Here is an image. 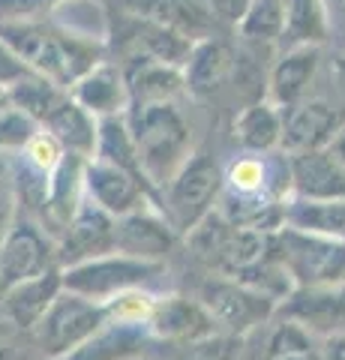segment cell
Here are the masks:
<instances>
[{"instance_id":"obj_1","label":"cell","mask_w":345,"mask_h":360,"mask_svg":"<svg viewBox=\"0 0 345 360\" xmlns=\"http://www.w3.org/2000/svg\"><path fill=\"white\" fill-rule=\"evenodd\" d=\"M0 42L18 54V60L30 72L48 78L58 87L70 90L84 72H91L99 60V45L93 39L72 37L66 30H54L39 21L0 25Z\"/></svg>"},{"instance_id":"obj_2","label":"cell","mask_w":345,"mask_h":360,"mask_svg":"<svg viewBox=\"0 0 345 360\" xmlns=\"http://www.w3.org/2000/svg\"><path fill=\"white\" fill-rule=\"evenodd\" d=\"M124 120L148 180L153 186H165L189 156V123L174 103L129 105Z\"/></svg>"},{"instance_id":"obj_3","label":"cell","mask_w":345,"mask_h":360,"mask_svg":"<svg viewBox=\"0 0 345 360\" xmlns=\"http://www.w3.org/2000/svg\"><path fill=\"white\" fill-rule=\"evenodd\" d=\"M186 243L198 262L207 264L216 276H237L243 270L261 264L271 255V234L255 229H237L222 219L216 210L186 231Z\"/></svg>"},{"instance_id":"obj_4","label":"cell","mask_w":345,"mask_h":360,"mask_svg":"<svg viewBox=\"0 0 345 360\" xmlns=\"http://www.w3.org/2000/svg\"><path fill=\"white\" fill-rule=\"evenodd\" d=\"M271 258L288 274L294 288H325L345 279V243L288 225L271 234Z\"/></svg>"},{"instance_id":"obj_5","label":"cell","mask_w":345,"mask_h":360,"mask_svg":"<svg viewBox=\"0 0 345 360\" xmlns=\"http://www.w3.org/2000/svg\"><path fill=\"white\" fill-rule=\"evenodd\" d=\"M226 172L214 153H189L174 177L165 184V205L162 213L177 234H186L195 222H202L216 207Z\"/></svg>"},{"instance_id":"obj_6","label":"cell","mask_w":345,"mask_h":360,"mask_svg":"<svg viewBox=\"0 0 345 360\" xmlns=\"http://www.w3.org/2000/svg\"><path fill=\"white\" fill-rule=\"evenodd\" d=\"M108 321H111L108 303H96L82 295H72V291H60L48 307V312L33 328V340H37L42 357L58 360L84 345Z\"/></svg>"},{"instance_id":"obj_7","label":"cell","mask_w":345,"mask_h":360,"mask_svg":"<svg viewBox=\"0 0 345 360\" xmlns=\"http://www.w3.org/2000/svg\"><path fill=\"white\" fill-rule=\"evenodd\" d=\"M60 270H63V291H72V295H82L96 303H108L117 295H124V291L141 288L144 283L157 279L165 270V264L138 262V258L120 252H108Z\"/></svg>"},{"instance_id":"obj_8","label":"cell","mask_w":345,"mask_h":360,"mask_svg":"<svg viewBox=\"0 0 345 360\" xmlns=\"http://www.w3.org/2000/svg\"><path fill=\"white\" fill-rule=\"evenodd\" d=\"M198 303L214 319L219 333L247 336L252 328H259L267 319L276 315V303L259 295L247 285L235 283L228 276H210L198 285Z\"/></svg>"},{"instance_id":"obj_9","label":"cell","mask_w":345,"mask_h":360,"mask_svg":"<svg viewBox=\"0 0 345 360\" xmlns=\"http://www.w3.org/2000/svg\"><path fill=\"white\" fill-rule=\"evenodd\" d=\"M51 267H60L58 246L30 219H13L6 238L0 240V291L46 274Z\"/></svg>"},{"instance_id":"obj_10","label":"cell","mask_w":345,"mask_h":360,"mask_svg":"<svg viewBox=\"0 0 345 360\" xmlns=\"http://www.w3.org/2000/svg\"><path fill=\"white\" fill-rule=\"evenodd\" d=\"M108 252H115V217H108L91 198H82L70 222L63 225L58 243V264L72 267Z\"/></svg>"},{"instance_id":"obj_11","label":"cell","mask_w":345,"mask_h":360,"mask_svg":"<svg viewBox=\"0 0 345 360\" xmlns=\"http://www.w3.org/2000/svg\"><path fill=\"white\" fill-rule=\"evenodd\" d=\"M177 231L160 207H138L115 219V252L138 258V262L165 264V255L174 250Z\"/></svg>"},{"instance_id":"obj_12","label":"cell","mask_w":345,"mask_h":360,"mask_svg":"<svg viewBox=\"0 0 345 360\" xmlns=\"http://www.w3.org/2000/svg\"><path fill=\"white\" fill-rule=\"evenodd\" d=\"M345 115H339L337 105L325 99H304L282 111V139L280 148L285 153H306V150H325L337 139Z\"/></svg>"},{"instance_id":"obj_13","label":"cell","mask_w":345,"mask_h":360,"mask_svg":"<svg viewBox=\"0 0 345 360\" xmlns=\"http://www.w3.org/2000/svg\"><path fill=\"white\" fill-rule=\"evenodd\" d=\"M84 193L96 207H103L115 219L144 207L153 198V193L138 177H132L124 168L99 160V156H91L84 165Z\"/></svg>"},{"instance_id":"obj_14","label":"cell","mask_w":345,"mask_h":360,"mask_svg":"<svg viewBox=\"0 0 345 360\" xmlns=\"http://www.w3.org/2000/svg\"><path fill=\"white\" fill-rule=\"evenodd\" d=\"M276 315L294 321L309 333L342 336L345 333V279L325 288H294L280 307Z\"/></svg>"},{"instance_id":"obj_15","label":"cell","mask_w":345,"mask_h":360,"mask_svg":"<svg viewBox=\"0 0 345 360\" xmlns=\"http://www.w3.org/2000/svg\"><path fill=\"white\" fill-rule=\"evenodd\" d=\"M285 162H288L292 198H304V201L345 198V165L333 156L330 148L306 150V153H285Z\"/></svg>"},{"instance_id":"obj_16","label":"cell","mask_w":345,"mask_h":360,"mask_svg":"<svg viewBox=\"0 0 345 360\" xmlns=\"http://www.w3.org/2000/svg\"><path fill=\"white\" fill-rule=\"evenodd\" d=\"M150 340H160V342H171V345H189V342H198L204 336H214L219 333L214 319L204 312V307L198 300H189V297H157L153 309L144 321Z\"/></svg>"},{"instance_id":"obj_17","label":"cell","mask_w":345,"mask_h":360,"mask_svg":"<svg viewBox=\"0 0 345 360\" xmlns=\"http://www.w3.org/2000/svg\"><path fill=\"white\" fill-rule=\"evenodd\" d=\"M318 66H321L318 45L313 42L292 45L271 70V78H267V103L276 105L280 111L304 103L318 75Z\"/></svg>"},{"instance_id":"obj_18","label":"cell","mask_w":345,"mask_h":360,"mask_svg":"<svg viewBox=\"0 0 345 360\" xmlns=\"http://www.w3.org/2000/svg\"><path fill=\"white\" fill-rule=\"evenodd\" d=\"M60 291H63V270L51 267L46 274L0 291V315H4L13 328L33 333V328H37L39 319L48 312V307Z\"/></svg>"},{"instance_id":"obj_19","label":"cell","mask_w":345,"mask_h":360,"mask_svg":"<svg viewBox=\"0 0 345 360\" xmlns=\"http://www.w3.org/2000/svg\"><path fill=\"white\" fill-rule=\"evenodd\" d=\"M129 6L138 18L169 27L193 42L214 39L219 27L207 0H129Z\"/></svg>"},{"instance_id":"obj_20","label":"cell","mask_w":345,"mask_h":360,"mask_svg":"<svg viewBox=\"0 0 345 360\" xmlns=\"http://www.w3.org/2000/svg\"><path fill=\"white\" fill-rule=\"evenodd\" d=\"M70 96L96 120L103 117H124L129 108V90L124 70L115 63H96L70 87Z\"/></svg>"},{"instance_id":"obj_21","label":"cell","mask_w":345,"mask_h":360,"mask_svg":"<svg viewBox=\"0 0 345 360\" xmlns=\"http://www.w3.org/2000/svg\"><path fill=\"white\" fill-rule=\"evenodd\" d=\"M96 117L91 111H84L72 96H66L63 103L42 120L39 129H46L54 141L63 148V153H75L91 160L96 153Z\"/></svg>"},{"instance_id":"obj_22","label":"cell","mask_w":345,"mask_h":360,"mask_svg":"<svg viewBox=\"0 0 345 360\" xmlns=\"http://www.w3.org/2000/svg\"><path fill=\"white\" fill-rule=\"evenodd\" d=\"M235 70V54L222 39H202L193 45L183 63V87L195 96H207Z\"/></svg>"},{"instance_id":"obj_23","label":"cell","mask_w":345,"mask_h":360,"mask_svg":"<svg viewBox=\"0 0 345 360\" xmlns=\"http://www.w3.org/2000/svg\"><path fill=\"white\" fill-rule=\"evenodd\" d=\"M129 105H150V103H171L183 87V72L177 66H165L157 60L136 58V63L124 72Z\"/></svg>"},{"instance_id":"obj_24","label":"cell","mask_w":345,"mask_h":360,"mask_svg":"<svg viewBox=\"0 0 345 360\" xmlns=\"http://www.w3.org/2000/svg\"><path fill=\"white\" fill-rule=\"evenodd\" d=\"M231 132L247 153H271L273 148H280L282 139V111L267 99H255L237 111Z\"/></svg>"},{"instance_id":"obj_25","label":"cell","mask_w":345,"mask_h":360,"mask_svg":"<svg viewBox=\"0 0 345 360\" xmlns=\"http://www.w3.org/2000/svg\"><path fill=\"white\" fill-rule=\"evenodd\" d=\"M150 342V333L144 324H126V321H108L103 330L93 333L84 345L58 360H126L138 354Z\"/></svg>"},{"instance_id":"obj_26","label":"cell","mask_w":345,"mask_h":360,"mask_svg":"<svg viewBox=\"0 0 345 360\" xmlns=\"http://www.w3.org/2000/svg\"><path fill=\"white\" fill-rule=\"evenodd\" d=\"M282 225L345 243V198H337V201L288 198L282 210Z\"/></svg>"},{"instance_id":"obj_27","label":"cell","mask_w":345,"mask_h":360,"mask_svg":"<svg viewBox=\"0 0 345 360\" xmlns=\"http://www.w3.org/2000/svg\"><path fill=\"white\" fill-rule=\"evenodd\" d=\"M129 39L136 45V58H144V60H157V63H165V66H177L183 70V63L193 51V39L181 37L169 27H160L153 21H144V18H136L129 27Z\"/></svg>"},{"instance_id":"obj_28","label":"cell","mask_w":345,"mask_h":360,"mask_svg":"<svg viewBox=\"0 0 345 360\" xmlns=\"http://www.w3.org/2000/svg\"><path fill=\"white\" fill-rule=\"evenodd\" d=\"M6 94H9V105L21 108L27 117H33L42 127V120H46L51 111L70 96V90H63L54 82H48V78L30 72L25 78H18L13 87H6Z\"/></svg>"},{"instance_id":"obj_29","label":"cell","mask_w":345,"mask_h":360,"mask_svg":"<svg viewBox=\"0 0 345 360\" xmlns=\"http://www.w3.org/2000/svg\"><path fill=\"white\" fill-rule=\"evenodd\" d=\"M240 37L252 42H273L288 30V4L285 0H252L247 15L240 18Z\"/></svg>"},{"instance_id":"obj_30","label":"cell","mask_w":345,"mask_h":360,"mask_svg":"<svg viewBox=\"0 0 345 360\" xmlns=\"http://www.w3.org/2000/svg\"><path fill=\"white\" fill-rule=\"evenodd\" d=\"M264 360H325V352L315 345L313 333L294 321H282L271 333Z\"/></svg>"},{"instance_id":"obj_31","label":"cell","mask_w":345,"mask_h":360,"mask_svg":"<svg viewBox=\"0 0 345 360\" xmlns=\"http://www.w3.org/2000/svg\"><path fill=\"white\" fill-rule=\"evenodd\" d=\"M174 360H243V336L214 333L198 342L177 345Z\"/></svg>"},{"instance_id":"obj_32","label":"cell","mask_w":345,"mask_h":360,"mask_svg":"<svg viewBox=\"0 0 345 360\" xmlns=\"http://www.w3.org/2000/svg\"><path fill=\"white\" fill-rule=\"evenodd\" d=\"M37 132L39 123L27 117L21 108L9 105L6 111H0V156H18Z\"/></svg>"},{"instance_id":"obj_33","label":"cell","mask_w":345,"mask_h":360,"mask_svg":"<svg viewBox=\"0 0 345 360\" xmlns=\"http://www.w3.org/2000/svg\"><path fill=\"white\" fill-rule=\"evenodd\" d=\"M60 156H63V148L51 139L46 129H39V132L27 141V148L18 153V160H25L27 165H33V168H37V172H42V174H51L54 165L60 162Z\"/></svg>"},{"instance_id":"obj_34","label":"cell","mask_w":345,"mask_h":360,"mask_svg":"<svg viewBox=\"0 0 345 360\" xmlns=\"http://www.w3.org/2000/svg\"><path fill=\"white\" fill-rule=\"evenodd\" d=\"M0 360H42V352L37 340H33V333L18 330L6 321L0 328Z\"/></svg>"},{"instance_id":"obj_35","label":"cell","mask_w":345,"mask_h":360,"mask_svg":"<svg viewBox=\"0 0 345 360\" xmlns=\"http://www.w3.org/2000/svg\"><path fill=\"white\" fill-rule=\"evenodd\" d=\"M25 75H30V70L18 60L15 51H9L6 45L0 42V87H13L18 78H25Z\"/></svg>"},{"instance_id":"obj_36","label":"cell","mask_w":345,"mask_h":360,"mask_svg":"<svg viewBox=\"0 0 345 360\" xmlns=\"http://www.w3.org/2000/svg\"><path fill=\"white\" fill-rule=\"evenodd\" d=\"M252 0H207L210 13L216 15V21H228V25H240V18L247 15Z\"/></svg>"},{"instance_id":"obj_37","label":"cell","mask_w":345,"mask_h":360,"mask_svg":"<svg viewBox=\"0 0 345 360\" xmlns=\"http://www.w3.org/2000/svg\"><path fill=\"white\" fill-rule=\"evenodd\" d=\"M15 217V193H13V184H4L0 180V240L6 238L9 225H13Z\"/></svg>"},{"instance_id":"obj_38","label":"cell","mask_w":345,"mask_h":360,"mask_svg":"<svg viewBox=\"0 0 345 360\" xmlns=\"http://www.w3.org/2000/svg\"><path fill=\"white\" fill-rule=\"evenodd\" d=\"M325 33L337 42V49L345 54V4L333 9L330 15H325Z\"/></svg>"},{"instance_id":"obj_39","label":"cell","mask_w":345,"mask_h":360,"mask_svg":"<svg viewBox=\"0 0 345 360\" xmlns=\"http://www.w3.org/2000/svg\"><path fill=\"white\" fill-rule=\"evenodd\" d=\"M325 360H345V333L342 336H327L325 342Z\"/></svg>"},{"instance_id":"obj_40","label":"cell","mask_w":345,"mask_h":360,"mask_svg":"<svg viewBox=\"0 0 345 360\" xmlns=\"http://www.w3.org/2000/svg\"><path fill=\"white\" fill-rule=\"evenodd\" d=\"M330 150H333V156L345 165V123L339 127V132H337V139H333V144H330Z\"/></svg>"},{"instance_id":"obj_41","label":"cell","mask_w":345,"mask_h":360,"mask_svg":"<svg viewBox=\"0 0 345 360\" xmlns=\"http://www.w3.org/2000/svg\"><path fill=\"white\" fill-rule=\"evenodd\" d=\"M9 108V94H6V87H0V111H6Z\"/></svg>"},{"instance_id":"obj_42","label":"cell","mask_w":345,"mask_h":360,"mask_svg":"<svg viewBox=\"0 0 345 360\" xmlns=\"http://www.w3.org/2000/svg\"><path fill=\"white\" fill-rule=\"evenodd\" d=\"M4 177H6V160L0 156V180H4Z\"/></svg>"}]
</instances>
